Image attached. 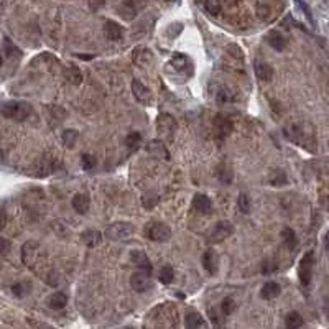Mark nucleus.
<instances>
[{"label":"nucleus","mask_w":329,"mask_h":329,"mask_svg":"<svg viewBox=\"0 0 329 329\" xmlns=\"http://www.w3.org/2000/svg\"><path fill=\"white\" fill-rule=\"evenodd\" d=\"M21 262L30 268L31 272H35L38 277H41L48 285L56 287L58 285V273L55 268L51 267L50 257L40 242L36 240H28L25 242L21 247Z\"/></svg>","instance_id":"f257e3e1"},{"label":"nucleus","mask_w":329,"mask_h":329,"mask_svg":"<svg viewBox=\"0 0 329 329\" xmlns=\"http://www.w3.org/2000/svg\"><path fill=\"white\" fill-rule=\"evenodd\" d=\"M283 133L291 143L300 145L301 148L316 152V135L315 128L308 122H291L283 128Z\"/></svg>","instance_id":"f03ea898"},{"label":"nucleus","mask_w":329,"mask_h":329,"mask_svg":"<svg viewBox=\"0 0 329 329\" xmlns=\"http://www.w3.org/2000/svg\"><path fill=\"white\" fill-rule=\"evenodd\" d=\"M31 112H33L31 106L21 101H8V102L0 104V114L5 118H12V120H17V122L26 120Z\"/></svg>","instance_id":"7ed1b4c3"},{"label":"nucleus","mask_w":329,"mask_h":329,"mask_svg":"<svg viewBox=\"0 0 329 329\" xmlns=\"http://www.w3.org/2000/svg\"><path fill=\"white\" fill-rule=\"evenodd\" d=\"M143 235L153 242H166L171 237V229L168 224L161 222V220H150L148 224H145Z\"/></svg>","instance_id":"20e7f679"},{"label":"nucleus","mask_w":329,"mask_h":329,"mask_svg":"<svg viewBox=\"0 0 329 329\" xmlns=\"http://www.w3.org/2000/svg\"><path fill=\"white\" fill-rule=\"evenodd\" d=\"M133 232H135V225L130 222H125V220H120V222L110 224L109 227L104 230V235L107 240L118 242V240H125L128 237H132Z\"/></svg>","instance_id":"39448f33"},{"label":"nucleus","mask_w":329,"mask_h":329,"mask_svg":"<svg viewBox=\"0 0 329 329\" xmlns=\"http://www.w3.org/2000/svg\"><path fill=\"white\" fill-rule=\"evenodd\" d=\"M156 132H158L160 140H166V142H171L175 137L176 132V120L173 115L170 114H160L156 117Z\"/></svg>","instance_id":"423d86ee"},{"label":"nucleus","mask_w":329,"mask_h":329,"mask_svg":"<svg viewBox=\"0 0 329 329\" xmlns=\"http://www.w3.org/2000/svg\"><path fill=\"white\" fill-rule=\"evenodd\" d=\"M232 234H234L232 222H229V220H219L211 229V232H209L208 242L209 244H220V242H224L225 239H229Z\"/></svg>","instance_id":"0eeeda50"},{"label":"nucleus","mask_w":329,"mask_h":329,"mask_svg":"<svg viewBox=\"0 0 329 329\" xmlns=\"http://www.w3.org/2000/svg\"><path fill=\"white\" fill-rule=\"evenodd\" d=\"M313 267H315V253L313 250L306 252L298 265V278L303 287H310L313 277Z\"/></svg>","instance_id":"6e6552de"},{"label":"nucleus","mask_w":329,"mask_h":329,"mask_svg":"<svg viewBox=\"0 0 329 329\" xmlns=\"http://www.w3.org/2000/svg\"><path fill=\"white\" fill-rule=\"evenodd\" d=\"M232 130H234V123L229 117L219 114L214 118V133H216V138H218L219 142H222V140L227 138L230 133H232Z\"/></svg>","instance_id":"1a4fd4ad"},{"label":"nucleus","mask_w":329,"mask_h":329,"mask_svg":"<svg viewBox=\"0 0 329 329\" xmlns=\"http://www.w3.org/2000/svg\"><path fill=\"white\" fill-rule=\"evenodd\" d=\"M132 59H133V63L142 69H148L155 64L153 53L145 46H137L132 53Z\"/></svg>","instance_id":"9d476101"},{"label":"nucleus","mask_w":329,"mask_h":329,"mask_svg":"<svg viewBox=\"0 0 329 329\" xmlns=\"http://www.w3.org/2000/svg\"><path fill=\"white\" fill-rule=\"evenodd\" d=\"M145 150H147L148 155H152V156H155V158H158V160L168 161L171 158L170 150H168V147H166V143L163 142V140H160V138L150 140V142L147 143V147H145Z\"/></svg>","instance_id":"9b49d317"},{"label":"nucleus","mask_w":329,"mask_h":329,"mask_svg":"<svg viewBox=\"0 0 329 329\" xmlns=\"http://www.w3.org/2000/svg\"><path fill=\"white\" fill-rule=\"evenodd\" d=\"M188 66H191V59L188 58L186 55H175L173 58L170 59L168 66H166V71H173L175 73H180V74H185L186 78H190L188 74Z\"/></svg>","instance_id":"f8f14e48"},{"label":"nucleus","mask_w":329,"mask_h":329,"mask_svg":"<svg viewBox=\"0 0 329 329\" xmlns=\"http://www.w3.org/2000/svg\"><path fill=\"white\" fill-rule=\"evenodd\" d=\"M130 287L137 291V293H143L152 287V280H150V273L138 270L130 277Z\"/></svg>","instance_id":"ddd939ff"},{"label":"nucleus","mask_w":329,"mask_h":329,"mask_svg":"<svg viewBox=\"0 0 329 329\" xmlns=\"http://www.w3.org/2000/svg\"><path fill=\"white\" fill-rule=\"evenodd\" d=\"M132 93L138 102H142V104H152L153 94H152V91L142 83V81H138V79L132 81Z\"/></svg>","instance_id":"4468645a"},{"label":"nucleus","mask_w":329,"mask_h":329,"mask_svg":"<svg viewBox=\"0 0 329 329\" xmlns=\"http://www.w3.org/2000/svg\"><path fill=\"white\" fill-rule=\"evenodd\" d=\"M253 71H255V76L263 81V83H268L273 78V68L272 64H268L267 61H262V59H255L253 61Z\"/></svg>","instance_id":"2eb2a0df"},{"label":"nucleus","mask_w":329,"mask_h":329,"mask_svg":"<svg viewBox=\"0 0 329 329\" xmlns=\"http://www.w3.org/2000/svg\"><path fill=\"white\" fill-rule=\"evenodd\" d=\"M267 43L270 45L275 51H285L288 46V40L283 33H280L278 30H270L267 33Z\"/></svg>","instance_id":"dca6fc26"},{"label":"nucleus","mask_w":329,"mask_h":329,"mask_svg":"<svg viewBox=\"0 0 329 329\" xmlns=\"http://www.w3.org/2000/svg\"><path fill=\"white\" fill-rule=\"evenodd\" d=\"M193 208L201 214H211L213 213V201L206 196V194L198 193V194H194V198H193Z\"/></svg>","instance_id":"f3484780"},{"label":"nucleus","mask_w":329,"mask_h":329,"mask_svg":"<svg viewBox=\"0 0 329 329\" xmlns=\"http://www.w3.org/2000/svg\"><path fill=\"white\" fill-rule=\"evenodd\" d=\"M132 262L138 267V270H143V272L152 275V270H153L152 262H150V258L147 257V253L145 252H142V250L132 252Z\"/></svg>","instance_id":"a211bd4d"},{"label":"nucleus","mask_w":329,"mask_h":329,"mask_svg":"<svg viewBox=\"0 0 329 329\" xmlns=\"http://www.w3.org/2000/svg\"><path fill=\"white\" fill-rule=\"evenodd\" d=\"M71 206H73V209L78 214H86V213L89 211V206H91L89 196H88V194H84V193L74 194L73 199H71Z\"/></svg>","instance_id":"6ab92c4d"},{"label":"nucleus","mask_w":329,"mask_h":329,"mask_svg":"<svg viewBox=\"0 0 329 329\" xmlns=\"http://www.w3.org/2000/svg\"><path fill=\"white\" fill-rule=\"evenodd\" d=\"M104 33L109 40L112 41H118L123 36V28L122 25H118L114 20H107L104 23Z\"/></svg>","instance_id":"aec40b11"},{"label":"nucleus","mask_w":329,"mask_h":329,"mask_svg":"<svg viewBox=\"0 0 329 329\" xmlns=\"http://www.w3.org/2000/svg\"><path fill=\"white\" fill-rule=\"evenodd\" d=\"M216 176H218V180L220 183H224V185H229V183H232V180H234L232 166H230L229 163H225V161L219 163L218 166H216Z\"/></svg>","instance_id":"412c9836"},{"label":"nucleus","mask_w":329,"mask_h":329,"mask_svg":"<svg viewBox=\"0 0 329 329\" xmlns=\"http://www.w3.org/2000/svg\"><path fill=\"white\" fill-rule=\"evenodd\" d=\"M201 263H203L204 270H206L208 273L214 275L216 272H218V255H216L214 250H206V252H204V255L201 258Z\"/></svg>","instance_id":"4be33fe9"},{"label":"nucleus","mask_w":329,"mask_h":329,"mask_svg":"<svg viewBox=\"0 0 329 329\" xmlns=\"http://www.w3.org/2000/svg\"><path fill=\"white\" fill-rule=\"evenodd\" d=\"M81 239H83V242L88 247H91V249H94V247L101 245L102 242V234L99 232V230L96 229H88L84 230L83 234H81Z\"/></svg>","instance_id":"5701e85b"},{"label":"nucleus","mask_w":329,"mask_h":329,"mask_svg":"<svg viewBox=\"0 0 329 329\" xmlns=\"http://www.w3.org/2000/svg\"><path fill=\"white\" fill-rule=\"evenodd\" d=\"M64 78L69 84L73 86H81L83 84V73H81V69L76 66V64H69L66 68V71H64Z\"/></svg>","instance_id":"b1692460"},{"label":"nucleus","mask_w":329,"mask_h":329,"mask_svg":"<svg viewBox=\"0 0 329 329\" xmlns=\"http://www.w3.org/2000/svg\"><path fill=\"white\" fill-rule=\"evenodd\" d=\"M280 293H282V287L275 282H267L260 290V296L263 300H275Z\"/></svg>","instance_id":"393cba45"},{"label":"nucleus","mask_w":329,"mask_h":329,"mask_svg":"<svg viewBox=\"0 0 329 329\" xmlns=\"http://www.w3.org/2000/svg\"><path fill=\"white\" fill-rule=\"evenodd\" d=\"M237 99L235 93L227 86H220L218 89V94H216V101L218 104H225V102H234Z\"/></svg>","instance_id":"a878e982"},{"label":"nucleus","mask_w":329,"mask_h":329,"mask_svg":"<svg viewBox=\"0 0 329 329\" xmlns=\"http://www.w3.org/2000/svg\"><path fill=\"white\" fill-rule=\"evenodd\" d=\"M48 305H50V308H53V310H63L64 306L68 305V296L64 295L63 291H56V293H53L50 296Z\"/></svg>","instance_id":"bb28decb"},{"label":"nucleus","mask_w":329,"mask_h":329,"mask_svg":"<svg viewBox=\"0 0 329 329\" xmlns=\"http://www.w3.org/2000/svg\"><path fill=\"white\" fill-rule=\"evenodd\" d=\"M268 183L272 186H285L288 185V176L283 170H272L268 175Z\"/></svg>","instance_id":"cd10ccee"},{"label":"nucleus","mask_w":329,"mask_h":329,"mask_svg":"<svg viewBox=\"0 0 329 329\" xmlns=\"http://www.w3.org/2000/svg\"><path fill=\"white\" fill-rule=\"evenodd\" d=\"M61 140H63V145L66 148H74L78 143V140H79V132L74 130V128H66V130L63 132Z\"/></svg>","instance_id":"c85d7f7f"},{"label":"nucleus","mask_w":329,"mask_h":329,"mask_svg":"<svg viewBox=\"0 0 329 329\" xmlns=\"http://www.w3.org/2000/svg\"><path fill=\"white\" fill-rule=\"evenodd\" d=\"M282 240H283V244L287 245L290 250H295L296 245H298V237H296L295 230L290 229V227H285L282 230Z\"/></svg>","instance_id":"c756f323"},{"label":"nucleus","mask_w":329,"mask_h":329,"mask_svg":"<svg viewBox=\"0 0 329 329\" xmlns=\"http://www.w3.org/2000/svg\"><path fill=\"white\" fill-rule=\"evenodd\" d=\"M142 142H143V138L138 132H130L125 137V147L130 150V152H137V150L142 147Z\"/></svg>","instance_id":"7c9ffc66"},{"label":"nucleus","mask_w":329,"mask_h":329,"mask_svg":"<svg viewBox=\"0 0 329 329\" xmlns=\"http://www.w3.org/2000/svg\"><path fill=\"white\" fill-rule=\"evenodd\" d=\"M185 325H186V329H199V328H204V320L199 313H188Z\"/></svg>","instance_id":"2f4dec72"},{"label":"nucleus","mask_w":329,"mask_h":329,"mask_svg":"<svg viewBox=\"0 0 329 329\" xmlns=\"http://www.w3.org/2000/svg\"><path fill=\"white\" fill-rule=\"evenodd\" d=\"M285 325H287L288 329H300L303 326V316L298 311H291L285 318Z\"/></svg>","instance_id":"473e14b6"},{"label":"nucleus","mask_w":329,"mask_h":329,"mask_svg":"<svg viewBox=\"0 0 329 329\" xmlns=\"http://www.w3.org/2000/svg\"><path fill=\"white\" fill-rule=\"evenodd\" d=\"M173 278H175V272H173V268H171L170 265H165V267H161V270H160V273H158V280L163 285H170L171 282H173Z\"/></svg>","instance_id":"72a5a7b5"},{"label":"nucleus","mask_w":329,"mask_h":329,"mask_svg":"<svg viewBox=\"0 0 329 329\" xmlns=\"http://www.w3.org/2000/svg\"><path fill=\"white\" fill-rule=\"evenodd\" d=\"M96 165H97V158L93 153H84L83 156H81V166H83L84 171L94 170Z\"/></svg>","instance_id":"f704fd0d"},{"label":"nucleus","mask_w":329,"mask_h":329,"mask_svg":"<svg viewBox=\"0 0 329 329\" xmlns=\"http://www.w3.org/2000/svg\"><path fill=\"white\" fill-rule=\"evenodd\" d=\"M237 208L242 214H249L250 213V198L247 193H240L239 199H237Z\"/></svg>","instance_id":"c9c22d12"},{"label":"nucleus","mask_w":329,"mask_h":329,"mask_svg":"<svg viewBox=\"0 0 329 329\" xmlns=\"http://www.w3.org/2000/svg\"><path fill=\"white\" fill-rule=\"evenodd\" d=\"M204 7H206L208 13H211V15H214V17H218V15L220 13V10H222V3H220V0H206Z\"/></svg>","instance_id":"e433bc0d"},{"label":"nucleus","mask_w":329,"mask_h":329,"mask_svg":"<svg viewBox=\"0 0 329 329\" xmlns=\"http://www.w3.org/2000/svg\"><path fill=\"white\" fill-rule=\"evenodd\" d=\"M227 55H230L234 59H237V61H244L245 59L244 51H242L240 46L235 45V43H230V45L227 46Z\"/></svg>","instance_id":"4c0bfd02"},{"label":"nucleus","mask_w":329,"mask_h":329,"mask_svg":"<svg viewBox=\"0 0 329 329\" xmlns=\"http://www.w3.org/2000/svg\"><path fill=\"white\" fill-rule=\"evenodd\" d=\"M235 306L237 305H235V301L232 298H224L222 305H220V311H222L224 316H229L235 311Z\"/></svg>","instance_id":"58836bf2"},{"label":"nucleus","mask_w":329,"mask_h":329,"mask_svg":"<svg viewBox=\"0 0 329 329\" xmlns=\"http://www.w3.org/2000/svg\"><path fill=\"white\" fill-rule=\"evenodd\" d=\"M295 2H296V5H298V7L301 8V12H303L305 17L308 18L310 23H311L313 26H315V18H313V13H311V10H310L308 5H306V3L303 2V0H295Z\"/></svg>","instance_id":"ea45409f"},{"label":"nucleus","mask_w":329,"mask_h":329,"mask_svg":"<svg viewBox=\"0 0 329 329\" xmlns=\"http://www.w3.org/2000/svg\"><path fill=\"white\" fill-rule=\"evenodd\" d=\"M257 15H258V17H260L262 20L268 18V17H270V7H268V5H265V3H258V5H257Z\"/></svg>","instance_id":"a19ab883"},{"label":"nucleus","mask_w":329,"mask_h":329,"mask_svg":"<svg viewBox=\"0 0 329 329\" xmlns=\"http://www.w3.org/2000/svg\"><path fill=\"white\" fill-rule=\"evenodd\" d=\"M3 43H5V51H7L8 56H18L20 55V51L17 50V46H15L8 38H5Z\"/></svg>","instance_id":"79ce46f5"},{"label":"nucleus","mask_w":329,"mask_h":329,"mask_svg":"<svg viewBox=\"0 0 329 329\" xmlns=\"http://www.w3.org/2000/svg\"><path fill=\"white\" fill-rule=\"evenodd\" d=\"M28 325L33 329H55V328H51L50 325H46V323H41V321H36V320H28Z\"/></svg>","instance_id":"37998d69"},{"label":"nucleus","mask_w":329,"mask_h":329,"mask_svg":"<svg viewBox=\"0 0 329 329\" xmlns=\"http://www.w3.org/2000/svg\"><path fill=\"white\" fill-rule=\"evenodd\" d=\"M10 250V240L0 237V255H7Z\"/></svg>","instance_id":"c03bdc74"},{"label":"nucleus","mask_w":329,"mask_h":329,"mask_svg":"<svg viewBox=\"0 0 329 329\" xmlns=\"http://www.w3.org/2000/svg\"><path fill=\"white\" fill-rule=\"evenodd\" d=\"M209 313H211V321H213V325H214L216 328H220V325H222V320H220V316L218 315V311L211 310Z\"/></svg>","instance_id":"a18cd8bd"},{"label":"nucleus","mask_w":329,"mask_h":329,"mask_svg":"<svg viewBox=\"0 0 329 329\" xmlns=\"http://www.w3.org/2000/svg\"><path fill=\"white\" fill-rule=\"evenodd\" d=\"M26 287H25V283H18V285H15V287L12 288V291L17 296H23L25 293H26V290H25Z\"/></svg>","instance_id":"49530a36"},{"label":"nucleus","mask_w":329,"mask_h":329,"mask_svg":"<svg viewBox=\"0 0 329 329\" xmlns=\"http://www.w3.org/2000/svg\"><path fill=\"white\" fill-rule=\"evenodd\" d=\"M5 225H7V214L3 211H0V230H3Z\"/></svg>","instance_id":"de8ad7c7"},{"label":"nucleus","mask_w":329,"mask_h":329,"mask_svg":"<svg viewBox=\"0 0 329 329\" xmlns=\"http://www.w3.org/2000/svg\"><path fill=\"white\" fill-rule=\"evenodd\" d=\"M74 56L79 58V59H86V61H91V59L96 58L94 55H81V53H78V55H74Z\"/></svg>","instance_id":"09e8293b"},{"label":"nucleus","mask_w":329,"mask_h":329,"mask_svg":"<svg viewBox=\"0 0 329 329\" xmlns=\"http://www.w3.org/2000/svg\"><path fill=\"white\" fill-rule=\"evenodd\" d=\"M323 244H325V249L329 252V230L325 234V239H323Z\"/></svg>","instance_id":"8fccbe9b"},{"label":"nucleus","mask_w":329,"mask_h":329,"mask_svg":"<svg viewBox=\"0 0 329 329\" xmlns=\"http://www.w3.org/2000/svg\"><path fill=\"white\" fill-rule=\"evenodd\" d=\"M224 2H227V3H230V5H234V3H235V0H224Z\"/></svg>","instance_id":"3c124183"},{"label":"nucleus","mask_w":329,"mask_h":329,"mask_svg":"<svg viewBox=\"0 0 329 329\" xmlns=\"http://www.w3.org/2000/svg\"><path fill=\"white\" fill-rule=\"evenodd\" d=\"M326 315H328V318H329V303L326 305Z\"/></svg>","instance_id":"603ef678"},{"label":"nucleus","mask_w":329,"mask_h":329,"mask_svg":"<svg viewBox=\"0 0 329 329\" xmlns=\"http://www.w3.org/2000/svg\"><path fill=\"white\" fill-rule=\"evenodd\" d=\"M2 64H3V58L0 56V68H2Z\"/></svg>","instance_id":"864d4df0"},{"label":"nucleus","mask_w":329,"mask_h":329,"mask_svg":"<svg viewBox=\"0 0 329 329\" xmlns=\"http://www.w3.org/2000/svg\"><path fill=\"white\" fill-rule=\"evenodd\" d=\"M166 2H176V0H166Z\"/></svg>","instance_id":"5fc2aeb1"}]
</instances>
